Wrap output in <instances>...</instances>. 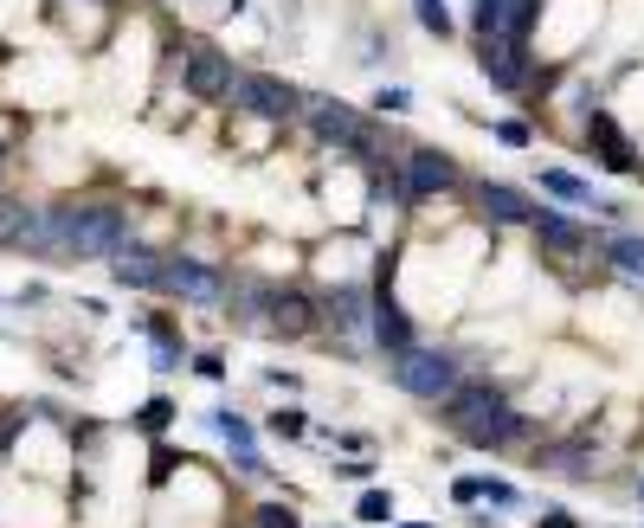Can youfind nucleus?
Listing matches in <instances>:
<instances>
[{"label":"nucleus","instance_id":"24","mask_svg":"<svg viewBox=\"0 0 644 528\" xmlns=\"http://www.w3.org/2000/svg\"><path fill=\"white\" fill-rule=\"evenodd\" d=\"M207 432H213L226 452H258V439H265V432L239 413V406H213V413H207Z\"/></svg>","mask_w":644,"mask_h":528},{"label":"nucleus","instance_id":"43","mask_svg":"<svg viewBox=\"0 0 644 528\" xmlns=\"http://www.w3.org/2000/svg\"><path fill=\"white\" fill-rule=\"evenodd\" d=\"M0 161H7V149H0Z\"/></svg>","mask_w":644,"mask_h":528},{"label":"nucleus","instance_id":"36","mask_svg":"<svg viewBox=\"0 0 644 528\" xmlns=\"http://www.w3.org/2000/svg\"><path fill=\"white\" fill-rule=\"evenodd\" d=\"M535 528H580V516L561 509V503H541V509H535Z\"/></svg>","mask_w":644,"mask_h":528},{"label":"nucleus","instance_id":"17","mask_svg":"<svg viewBox=\"0 0 644 528\" xmlns=\"http://www.w3.org/2000/svg\"><path fill=\"white\" fill-rule=\"evenodd\" d=\"M271 297H277V277H258V271L226 277V316H232V323H245V329H265Z\"/></svg>","mask_w":644,"mask_h":528},{"label":"nucleus","instance_id":"38","mask_svg":"<svg viewBox=\"0 0 644 528\" xmlns=\"http://www.w3.org/2000/svg\"><path fill=\"white\" fill-rule=\"evenodd\" d=\"M452 503H484V471H471V477H452Z\"/></svg>","mask_w":644,"mask_h":528},{"label":"nucleus","instance_id":"14","mask_svg":"<svg viewBox=\"0 0 644 528\" xmlns=\"http://www.w3.org/2000/svg\"><path fill=\"white\" fill-rule=\"evenodd\" d=\"M529 232H535V245L548 252V258H587L593 252V232L580 226L573 213H561V207H535V220H529Z\"/></svg>","mask_w":644,"mask_h":528},{"label":"nucleus","instance_id":"31","mask_svg":"<svg viewBox=\"0 0 644 528\" xmlns=\"http://www.w3.org/2000/svg\"><path fill=\"white\" fill-rule=\"evenodd\" d=\"M226 464H232V477H239V484H271L265 452H226Z\"/></svg>","mask_w":644,"mask_h":528},{"label":"nucleus","instance_id":"40","mask_svg":"<svg viewBox=\"0 0 644 528\" xmlns=\"http://www.w3.org/2000/svg\"><path fill=\"white\" fill-rule=\"evenodd\" d=\"M271 387H277V393H297V387H304V380H297V374H284V368H271Z\"/></svg>","mask_w":644,"mask_h":528},{"label":"nucleus","instance_id":"41","mask_svg":"<svg viewBox=\"0 0 644 528\" xmlns=\"http://www.w3.org/2000/svg\"><path fill=\"white\" fill-rule=\"evenodd\" d=\"M393 528H439V522H393Z\"/></svg>","mask_w":644,"mask_h":528},{"label":"nucleus","instance_id":"5","mask_svg":"<svg viewBox=\"0 0 644 528\" xmlns=\"http://www.w3.org/2000/svg\"><path fill=\"white\" fill-rule=\"evenodd\" d=\"M239 72H245V65H232V52L213 45V39H188V45H181V91H188L193 104H232Z\"/></svg>","mask_w":644,"mask_h":528},{"label":"nucleus","instance_id":"9","mask_svg":"<svg viewBox=\"0 0 644 528\" xmlns=\"http://www.w3.org/2000/svg\"><path fill=\"white\" fill-rule=\"evenodd\" d=\"M477 72L490 77L496 91L522 97L535 84V45H522V39H477Z\"/></svg>","mask_w":644,"mask_h":528},{"label":"nucleus","instance_id":"4","mask_svg":"<svg viewBox=\"0 0 644 528\" xmlns=\"http://www.w3.org/2000/svg\"><path fill=\"white\" fill-rule=\"evenodd\" d=\"M309 91L284 72H239L232 84V110L252 116V123H304Z\"/></svg>","mask_w":644,"mask_h":528},{"label":"nucleus","instance_id":"25","mask_svg":"<svg viewBox=\"0 0 644 528\" xmlns=\"http://www.w3.org/2000/svg\"><path fill=\"white\" fill-rule=\"evenodd\" d=\"M355 522H361V528H393V522H400V503H393V490L368 484V490L355 496Z\"/></svg>","mask_w":644,"mask_h":528},{"label":"nucleus","instance_id":"1","mask_svg":"<svg viewBox=\"0 0 644 528\" xmlns=\"http://www.w3.org/2000/svg\"><path fill=\"white\" fill-rule=\"evenodd\" d=\"M123 245H129V207L116 200L45 207V258H116Z\"/></svg>","mask_w":644,"mask_h":528},{"label":"nucleus","instance_id":"35","mask_svg":"<svg viewBox=\"0 0 644 528\" xmlns=\"http://www.w3.org/2000/svg\"><path fill=\"white\" fill-rule=\"evenodd\" d=\"M20 432H27V406H7V413H0V457L13 452V439H20Z\"/></svg>","mask_w":644,"mask_h":528},{"label":"nucleus","instance_id":"15","mask_svg":"<svg viewBox=\"0 0 644 528\" xmlns=\"http://www.w3.org/2000/svg\"><path fill=\"white\" fill-rule=\"evenodd\" d=\"M535 425H541V419H529L522 406H503V413H490L484 425H471L464 445H471V452H522L535 439Z\"/></svg>","mask_w":644,"mask_h":528},{"label":"nucleus","instance_id":"28","mask_svg":"<svg viewBox=\"0 0 644 528\" xmlns=\"http://www.w3.org/2000/svg\"><path fill=\"white\" fill-rule=\"evenodd\" d=\"M484 509H496V516H522V509H529V496L516 490L509 477H496V471H484Z\"/></svg>","mask_w":644,"mask_h":528},{"label":"nucleus","instance_id":"32","mask_svg":"<svg viewBox=\"0 0 644 528\" xmlns=\"http://www.w3.org/2000/svg\"><path fill=\"white\" fill-rule=\"evenodd\" d=\"M368 110H374V116H407V110H413V91H407V84H380Z\"/></svg>","mask_w":644,"mask_h":528},{"label":"nucleus","instance_id":"34","mask_svg":"<svg viewBox=\"0 0 644 528\" xmlns=\"http://www.w3.org/2000/svg\"><path fill=\"white\" fill-rule=\"evenodd\" d=\"M329 471H336L341 484H361V490H368V484H374V457H336V464H329Z\"/></svg>","mask_w":644,"mask_h":528},{"label":"nucleus","instance_id":"33","mask_svg":"<svg viewBox=\"0 0 644 528\" xmlns=\"http://www.w3.org/2000/svg\"><path fill=\"white\" fill-rule=\"evenodd\" d=\"M490 136L503 142V149H529V142H535V129L522 123V116H496V123H490Z\"/></svg>","mask_w":644,"mask_h":528},{"label":"nucleus","instance_id":"39","mask_svg":"<svg viewBox=\"0 0 644 528\" xmlns=\"http://www.w3.org/2000/svg\"><path fill=\"white\" fill-rule=\"evenodd\" d=\"M155 471H149V484H168V477H175V452H168V445H161V452L149 457Z\"/></svg>","mask_w":644,"mask_h":528},{"label":"nucleus","instance_id":"2","mask_svg":"<svg viewBox=\"0 0 644 528\" xmlns=\"http://www.w3.org/2000/svg\"><path fill=\"white\" fill-rule=\"evenodd\" d=\"M387 380H393L407 400H419V406H439L457 380H464V355H457V348H439V341H419V348H407V355L387 361Z\"/></svg>","mask_w":644,"mask_h":528},{"label":"nucleus","instance_id":"11","mask_svg":"<svg viewBox=\"0 0 644 528\" xmlns=\"http://www.w3.org/2000/svg\"><path fill=\"white\" fill-rule=\"evenodd\" d=\"M368 123V110L361 104H348V97H316L309 91V104H304V129H309V142H323V149H348L355 142V129Z\"/></svg>","mask_w":644,"mask_h":528},{"label":"nucleus","instance_id":"19","mask_svg":"<svg viewBox=\"0 0 644 528\" xmlns=\"http://www.w3.org/2000/svg\"><path fill=\"white\" fill-rule=\"evenodd\" d=\"M535 471L568 477V484H587V477H593V445H587V439H548V445H535Z\"/></svg>","mask_w":644,"mask_h":528},{"label":"nucleus","instance_id":"16","mask_svg":"<svg viewBox=\"0 0 644 528\" xmlns=\"http://www.w3.org/2000/svg\"><path fill=\"white\" fill-rule=\"evenodd\" d=\"M0 252H33V258H45V207H27V200H7L0 193Z\"/></svg>","mask_w":644,"mask_h":528},{"label":"nucleus","instance_id":"26","mask_svg":"<svg viewBox=\"0 0 644 528\" xmlns=\"http://www.w3.org/2000/svg\"><path fill=\"white\" fill-rule=\"evenodd\" d=\"M258 432H265V439H277V445H297V439H309V413L297 406V400H291V406H271Z\"/></svg>","mask_w":644,"mask_h":528},{"label":"nucleus","instance_id":"20","mask_svg":"<svg viewBox=\"0 0 644 528\" xmlns=\"http://www.w3.org/2000/svg\"><path fill=\"white\" fill-rule=\"evenodd\" d=\"M477 213H484L490 226H529L535 200L522 188H509V181H477Z\"/></svg>","mask_w":644,"mask_h":528},{"label":"nucleus","instance_id":"29","mask_svg":"<svg viewBox=\"0 0 644 528\" xmlns=\"http://www.w3.org/2000/svg\"><path fill=\"white\" fill-rule=\"evenodd\" d=\"M413 20H419V33H432V39L457 33V13L445 7V0H413Z\"/></svg>","mask_w":644,"mask_h":528},{"label":"nucleus","instance_id":"22","mask_svg":"<svg viewBox=\"0 0 644 528\" xmlns=\"http://www.w3.org/2000/svg\"><path fill=\"white\" fill-rule=\"evenodd\" d=\"M464 27L471 39H516V0H471Z\"/></svg>","mask_w":644,"mask_h":528},{"label":"nucleus","instance_id":"12","mask_svg":"<svg viewBox=\"0 0 644 528\" xmlns=\"http://www.w3.org/2000/svg\"><path fill=\"white\" fill-rule=\"evenodd\" d=\"M368 348H374L380 361H393V355H407L419 348V316L407 303L393 297V291H374V323H368Z\"/></svg>","mask_w":644,"mask_h":528},{"label":"nucleus","instance_id":"10","mask_svg":"<svg viewBox=\"0 0 644 528\" xmlns=\"http://www.w3.org/2000/svg\"><path fill=\"white\" fill-rule=\"evenodd\" d=\"M265 336H277V341H316V336H323V303L309 297L304 284H277L271 316H265Z\"/></svg>","mask_w":644,"mask_h":528},{"label":"nucleus","instance_id":"23","mask_svg":"<svg viewBox=\"0 0 644 528\" xmlns=\"http://www.w3.org/2000/svg\"><path fill=\"white\" fill-rule=\"evenodd\" d=\"M600 258H606L625 284L644 291V232H606V239H600Z\"/></svg>","mask_w":644,"mask_h":528},{"label":"nucleus","instance_id":"21","mask_svg":"<svg viewBox=\"0 0 644 528\" xmlns=\"http://www.w3.org/2000/svg\"><path fill=\"white\" fill-rule=\"evenodd\" d=\"M110 284L116 291H155V284H161V252H149V245L129 239V245L110 258Z\"/></svg>","mask_w":644,"mask_h":528},{"label":"nucleus","instance_id":"3","mask_svg":"<svg viewBox=\"0 0 644 528\" xmlns=\"http://www.w3.org/2000/svg\"><path fill=\"white\" fill-rule=\"evenodd\" d=\"M316 303H323V336L336 341L341 355H361L368 348V323H374V284L336 277Z\"/></svg>","mask_w":644,"mask_h":528},{"label":"nucleus","instance_id":"42","mask_svg":"<svg viewBox=\"0 0 644 528\" xmlns=\"http://www.w3.org/2000/svg\"><path fill=\"white\" fill-rule=\"evenodd\" d=\"M632 490H638V503H644V471H638V484H632Z\"/></svg>","mask_w":644,"mask_h":528},{"label":"nucleus","instance_id":"6","mask_svg":"<svg viewBox=\"0 0 644 528\" xmlns=\"http://www.w3.org/2000/svg\"><path fill=\"white\" fill-rule=\"evenodd\" d=\"M155 297H175V303H226V271L207 258H193V252H161V284H155Z\"/></svg>","mask_w":644,"mask_h":528},{"label":"nucleus","instance_id":"30","mask_svg":"<svg viewBox=\"0 0 644 528\" xmlns=\"http://www.w3.org/2000/svg\"><path fill=\"white\" fill-rule=\"evenodd\" d=\"M252 528H304V516H297L291 503H277V496H265V503L252 509Z\"/></svg>","mask_w":644,"mask_h":528},{"label":"nucleus","instance_id":"13","mask_svg":"<svg viewBox=\"0 0 644 528\" xmlns=\"http://www.w3.org/2000/svg\"><path fill=\"white\" fill-rule=\"evenodd\" d=\"M587 149H593V161L606 168V175H638V142L619 129V116L612 110H587Z\"/></svg>","mask_w":644,"mask_h":528},{"label":"nucleus","instance_id":"18","mask_svg":"<svg viewBox=\"0 0 644 528\" xmlns=\"http://www.w3.org/2000/svg\"><path fill=\"white\" fill-rule=\"evenodd\" d=\"M535 188L548 193V200H561V207H593V213H606V220H619V213H625L619 200L593 193V181H580L573 168H535Z\"/></svg>","mask_w":644,"mask_h":528},{"label":"nucleus","instance_id":"37","mask_svg":"<svg viewBox=\"0 0 644 528\" xmlns=\"http://www.w3.org/2000/svg\"><path fill=\"white\" fill-rule=\"evenodd\" d=\"M193 374L200 380H226V355H220V348H200V355H193Z\"/></svg>","mask_w":644,"mask_h":528},{"label":"nucleus","instance_id":"7","mask_svg":"<svg viewBox=\"0 0 644 528\" xmlns=\"http://www.w3.org/2000/svg\"><path fill=\"white\" fill-rule=\"evenodd\" d=\"M503 406H509V393H503V380H490V374H464V380H457V387H452V393L439 400V425L464 439L471 425H484V419H490V413H503Z\"/></svg>","mask_w":644,"mask_h":528},{"label":"nucleus","instance_id":"27","mask_svg":"<svg viewBox=\"0 0 644 528\" xmlns=\"http://www.w3.org/2000/svg\"><path fill=\"white\" fill-rule=\"evenodd\" d=\"M175 419H181V406H175L168 393H155V400H142V406H136V419H129V425H136L142 439H161V432H168Z\"/></svg>","mask_w":644,"mask_h":528},{"label":"nucleus","instance_id":"8","mask_svg":"<svg viewBox=\"0 0 644 528\" xmlns=\"http://www.w3.org/2000/svg\"><path fill=\"white\" fill-rule=\"evenodd\" d=\"M400 181H407V200L425 207L432 193L464 188V168H457V155H445V149H407L400 155Z\"/></svg>","mask_w":644,"mask_h":528}]
</instances>
